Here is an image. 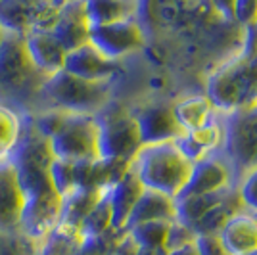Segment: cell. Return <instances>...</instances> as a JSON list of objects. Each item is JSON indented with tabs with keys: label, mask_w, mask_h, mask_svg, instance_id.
<instances>
[{
	"label": "cell",
	"mask_w": 257,
	"mask_h": 255,
	"mask_svg": "<svg viewBox=\"0 0 257 255\" xmlns=\"http://www.w3.org/2000/svg\"><path fill=\"white\" fill-rule=\"evenodd\" d=\"M137 255H165V249H150V247H139Z\"/></svg>",
	"instance_id": "39"
},
{
	"label": "cell",
	"mask_w": 257,
	"mask_h": 255,
	"mask_svg": "<svg viewBox=\"0 0 257 255\" xmlns=\"http://www.w3.org/2000/svg\"><path fill=\"white\" fill-rule=\"evenodd\" d=\"M94 119L98 127V158L131 163L142 146L135 113L121 104L109 102Z\"/></svg>",
	"instance_id": "6"
},
{
	"label": "cell",
	"mask_w": 257,
	"mask_h": 255,
	"mask_svg": "<svg viewBox=\"0 0 257 255\" xmlns=\"http://www.w3.org/2000/svg\"><path fill=\"white\" fill-rule=\"evenodd\" d=\"M25 194L10 161H0V230L20 228Z\"/></svg>",
	"instance_id": "15"
},
{
	"label": "cell",
	"mask_w": 257,
	"mask_h": 255,
	"mask_svg": "<svg viewBox=\"0 0 257 255\" xmlns=\"http://www.w3.org/2000/svg\"><path fill=\"white\" fill-rule=\"evenodd\" d=\"M232 188H234V184L219 192H211V194H192V196L175 198V219H179L181 223L188 224V226H194L211 207L223 202Z\"/></svg>",
	"instance_id": "21"
},
{
	"label": "cell",
	"mask_w": 257,
	"mask_h": 255,
	"mask_svg": "<svg viewBox=\"0 0 257 255\" xmlns=\"http://www.w3.org/2000/svg\"><path fill=\"white\" fill-rule=\"evenodd\" d=\"M39 0H0V27L6 33L25 35L31 31L33 8Z\"/></svg>",
	"instance_id": "24"
},
{
	"label": "cell",
	"mask_w": 257,
	"mask_h": 255,
	"mask_svg": "<svg viewBox=\"0 0 257 255\" xmlns=\"http://www.w3.org/2000/svg\"><path fill=\"white\" fill-rule=\"evenodd\" d=\"M144 190L142 182L139 181V177L135 175V171L128 169L121 179H119L111 188L106 190V198L111 209V226L115 230L125 232V224L127 219L137 200L140 198V194Z\"/></svg>",
	"instance_id": "17"
},
{
	"label": "cell",
	"mask_w": 257,
	"mask_h": 255,
	"mask_svg": "<svg viewBox=\"0 0 257 255\" xmlns=\"http://www.w3.org/2000/svg\"><path fill=\"white\" fill-rule=\"evenodd\" d=\"M144 41L146 37L137 20L94 25L90 27V35H88V43L111 62H119L140 50L144 46Z\"/></svg>",
	"instance_id": "9"
},
{
	"label": "cell",
	"mask_w": 257,
	"mask_h": 255,
	"mask_svg": "<svg viewBox=\"0 0 257 255\" xmlns=\"http://www.w3.org/2000/svg\"><path fill=\"white\" fill-rule=\"evenodd\" d=\"M242 209L244 207H242V202L238 198V192H236V184H234V188L226 194V198L223 202H219L215 207H211L198 223L194 224L192 226L194 232L198 234V236H202V234H219V230L223 228V224L234 213L242 211Z\"/></svg>",
	"instance_id": "25"
},
{
	"label": "cell",
	"mask_w": 257,
	"mask_h": 255,
	"mask_svg": "<svg viewBox=\"0 0 257 255\" xmlns=\"http://www.w3.org/2000/svg\"><path fill=\"white\" fill-rule=\"evenodd\" d=\"M50 33L64 46L65 52L88 43L90 23L86 18L83 0H65Z\"/></svg>",
	"instance_id": "12"
},
{
	"label": "cell",
	"mask_w": 257,
	"mask_h": 255,
	"mask_svg": "<svg viewBox=\"0 0 257 255\" xmlns=\"http://www.w3.org/2000/svg\"><path fill=\"white\" fill-rule=\"evenodd\" d=\"M4 33H6V31H4L2 27H0V43H2V39H4Z\"/></svg>",
	"instance_id": "40"
},
{
	"label": "cell",
	"mask_w": 257,
	"mask_h": 255,
	"mask_svg": "<svg viewBox=\"0 0 257 255\" xmlns=\"http://www.w3.org/2000/svg\"><path fill=\"white\" fill-rule=\"evenodd\" d=\"M22 133V117L12 107L0 104V161L10 158L12 150Z\"/></svg>",
	"instance_id": "27"
},
{
	"label": "cell",
	"mask_w": 257,
	"mask_h": 255,
	"mask_svg": "<svg viewBox=\"0 0 257 255\" xmlns=\"http://www.w3.org/2000/svg\"><path fill=\"white\" fill-rule=\"evenodd\" d=\"M175 142H177L179 150L186 156V160L196 163V161L204 160L207 156H213V154L221 152V146H223V123L211 119L202 127L182 133Z\"/></svg>",
	"instance_id": "16"
},
{
	"label": "cell",
	"mask_w": 257,
	"mask_h": 255,
	"mask_svg": "<svg viewBox=\"0 0 257 255\" xmlns=\"http://www.w3.org/2000/svg\"><path fill=\"white\" fill-rule=\"evenodd\" d=\"M44 79L29 60L22 35L4 33L0 43V98L23 102L41 96Z\"/></svg>",
	"instance_id": "5"
},
{
	"label": "cell",
	"mask_w": 257,
	"mask_h": 255,
	"mask_svg": "<svg viewBox=\"0 0 257 255\" xmlns=\"http://www.w3.org/2000/svg\"><path fill=\"white\" fill-rule=\"evenodd\" d=\"M165 255H200L198 247H196V242L188 245H182V247H177V249H169L165 251Z\"/></svg>",
	"instance_id": "37"
},
{
	"label": "cell",
	"mask_w": 257,
	"mask_h": 255,
	"mask_svg": "<svg viewBox=\"0 0 257 255\" xmlns=\"http://www.w3.org/2000/svg\"><path fill=\"white\" fill-rule=\"evenodd\" d=\"M247 29H249V44H251V48L247 46L246 50H247V52L257 54V20L253 23H251V25H249Z\"/></svg>",
	"instance_id": "38"
},
{
	"label": "cell",
	"mask_w": 257,
	"mask_h": 255,
	"mask_svg": "<svg viewBox=\"0 0 257 255\" xmlns=\"http://www.w3.org/2000/svg\"><path fill=\"white\" fill-rule=\"evenodd\" d=\"M111 209H109V203H107L106 192L102 194V198L96 202V205L88 211L83 223L79 226V232L83 238L86 236H98V234H104L107 230H111ZM115 230V228H113Z\"/></svg>",
	"instance_id": "28"
},
{
	"label": "cell",
	"mask_w": 257,
	"mask_h": 255,
	"mask_svg": "<svg viewBox=\"0 0 257 255\" xmlns=\"http://www.w3.org/2000/svg\"><path fill=\"white\" fill-rule=\"evenodd\" d=\"M257 20V0H238L236 22L249 27Z\"/></svg>",
	"instance_id": "35"
},
{
	"label": "cell",
	"mask_w": 257,
	"mask_h": 255,
	"mask_svg": "<svg viewBox=\"0 0 257 255\" xmlns=\"http://www.w3.org/2000/svg\"><path fill=\"white\" fill-rule=\"evenodd\" d=\"M50 179H52L54 188L58 190L62 198L71 194L75 190V167H73V163L54 158L50 163Z\"/></svg>",
	"instance_id": "31"
},
{
	"label": "cell",
	"mask_w": 257,
	"mask_h": 255,
	"mask_svg": "<svg viewBox=\"0 0 257 255\" xmlns=\"http://www.w3.org/2000/svg\"><path fill=\"white\" fill-rule=\"evenodd\" d=\"M244 255H257V247L255 249H251V251H247V253H244Z\"/></svg>",
	"instance_id": "41"
},
{
	"label": "cell",
	"mask_w": 257,
	"mask_h": 255,
	"mask_svg": "<svg viewBox=\"0 0 257 255\" xmlns=\"http://www.w3.org/2000/svg\"><path fill=\"white\" fill-rule=\"evenodd\" d=\"M23 43H25V50H27L29 60L44 77L64 69L67 52H65L64 46L56 41V37L50 31L31 29L29 33L23 35Z\"/></svg>",
	"instance_id": "14"
},
{
	"label": "cell",
	"mask_w": 257,
	"mask_h": 255,
	"mask_svg": "<svg viewBox=\"0 0 257 255\" xmlns=\"http://www.w3.org/2000/svg\"><path fill=\"white\" fill-rule=\"evenodd\" d=\"M64 71L86 81H111L117 73V62L107 60L92 44L86 43L65 54Z\"/></svg>",
	"instance_id": "13"
},
{
	"label": "cell",
	"mask_w": 257,
	"mask_h": 255,
	"mask_svg": "<svg viewBox=\"0 0 257 255\" xmlns=\"http://www.w3.org/2000/svg\"><path fill=\"white\" fill-rule=\"evenodd\" d=\"M213 6L221 12L225 18L228 20H236V6H238V0H211Z\"/></svg>",
	"instance_id": "36"
},
{
	"label": "cell",
	"mask_w": 257,
	"mask_h": 255,
	"mask_svg": "<svg viewBox=\"0 0 257 255\" xmlns=\"http://www.w3.org/2000/svg\"><path fill=\"white\" fill-rule=\"evenodd\" d=\"M90 27L135 20L139 0H83Z\"/></svg>",
	"instance_id": "20"
},
{
	"label": "cell",
	"mask_w": 257,
	"mask_h": 255,
	"mask_svg": "<svg viewBox=\"0 0 257 255\" xmlns=\"http://www.w3.org/2000/svg\"><path fill=\"white\" fill-rule=\"evenodd\" d=\"M102 194L104 192L75 188L71 194L64 196V200H62V213H60V224L71 226V228H79L81 223H83V219L88 215V211L102 198Z\"/></svg>",
	"instance_id": "23"
},
{
	"label": "cell",
	"mask_w": 257,
	"mask_h": 255,
	"mask_svg": "<svg viewBox=\"0 0 257 255\" xmlns=\"http://www.w3.org/2000/svg\"><path fill=\"white\" fill-rule=\"evenodd\" d=\"M125 232L121 230H107L104 234L98 236H86L81 240V244L77 247L75 255H111L115 244L119 242V238Z\"/></svg>",
	"instance_id": "30"
},
{
	"label": "cell",
	"mask_w": 257,
	"mask_h": 255,
	"mask_svg": "<svg viewBox=\"0 0 257 255\" xmlns=\"http://www.w3.org/2000/svg\"><path fill=\"white\" fill-rule=\"evenodd\" d=\"M234 184L232 171L228 163L223 160L221 152L207 156L204 160L192 163L190 177L184 184V188L179 196H192V194H211L223 188H228ZM177 196V198H179Z\"/></svg>",
	"instance_id": "11"
},
{
	"label": "cell",
	"mask_w": 257,
	"mask_h": 255,
	"mask_svg": "<svg viewBox=\"0 0 257 255\" xmlns=\"http://www.w3.org/2000/svg\"><path fill=\"white\" fill-rule=\"evenodd\" d=\"M171 221H148L131 226L125 232L133 238V242L139 247H150V249H165V238L167 228Z\"/></svg>",
	"instance_id": "26"
},
{
	"label": "cell",
	"mask_w": 257,
	"mask_h": 255,
	"mask_svg": "<svg viewBox=\"0 0 257 255\" xmlns=\"http://www.w3.org/2000/svg\"><path fill=\"white\" fill-rule=\"evenodd\" d=\"M41 96L56 109L96 115L111 102V81H86L62 69L44 79Z\"/></svg>",
	"instance_id": "4"
},
{
	"label": "cell",
	"mask_w": 257,
	"mask_h": 255,
	"mask_svg": "<svg viewBox=\"0 0 257 255\" xmlns=\"http://www.w3.org/2000/svg\"><path fill=\"white\" fill-rule=\"evenodd\" d=\"M217 238L232 255H244L257 247V217L253 213H234L219 230Z\"/></svg>",
	"instance_id": "18"
},
{
	"label": "cell",
	"mask_w": 257,
	"mask_h": 255,
	"mask_svg": "<svg viewBox=\"0 0 257 255\" xmlns=\"http://www.w3.org/2000/svg\"><path fill=\"white\" fill-rule=\"evenodd\" d=\"M54 154L50 140L33 127L31 119L22 121V133L12 150L10 161L25 194V207L20 221V230L43 242L60 223L62 196L50 179V163Z\"/></svg>",
	"instance_id": "1"
},
{
	"label": "cell",
	"mask_w": 257,
	"mask_h": 255,
	"mask_svg": "<svg viewBox=\"0 0 257 255\" xmlns=\"http://www.w3.org/2000/svg\"><path fill=\"white\" fill-rule=\"evenodd\" d=\"M48 140L54 158L58 160L75 163L98 158V127L94 115L67 113L62 127Z\"/></svg>",
	"instance_id": "8"
},
{
	"label": "cell",
	"mask_w": 257,
	"mask_h": 255,
	"mask_svg": "<svg viewBox=\"0 0 257 255\" xmlns=\"http://www.w3.org/2000/svg\"><path fill=\"white\" fill-rule=\"evenodd\" d=\"M221 156L236 181L257 163V106L226 113Z\"/></svg>",
	"instance_id": "7"
},
{
	"label": "cell",
	"mask_w": 257,
	"mask_h": 255,
	"mask_svg": "<svg viewBox=\"0 0 257 255\" xmlns=\"http://www.w3.org/2000/svg\"><path fill=\"white\" fill-rule=\"evenodd\" d=\"M236 192L242 207L257 217V163L236 181Z\"/></svg>",
	"instance_id": "32"
},
{
	"label": "cell",
	"mask_w": 257,
	"mask_h": 255,
	"mask_svg": "<svg viewBox=\"0 0 257 255\" xmlns=\"http://www.w3.org/2000/svg\"><path fill=\"white\" fill-rule=\"evenodd\" d=\"M133 113L137 119L142 146L173 142L184 133L177 121V117H175L173 106H169V104H148V106H142Z\"/></svg>",
	"instance_id": "10"
},
{
	"label": "cell",
	"mask_w": 257,
	"mask_h": 255,
	"mask_svg": "<svg viewBox=\"0 0 257 255\" xmlns=\"http://www.w3.org/2000/svg\"><path fill=\"white\" fill-rule=\"evenodd\" d=\"M173 219H175V200L161 192L144 188L128 215L125 230L148 221H173Z\"/></svg>",
	"instance_id": "19"
},
{
	"label": "cell",
	"mask_w": 257,
	"mask_h": 255,
	"mask_svg": "<svg viewBox=\"0 0 257 255\" xmlns=\"http://www.w3.org/2000/svg\"><path fill=\"white\" fill-rule=\"evenodd\" d=\"M198 238V234L194 232L192 226L181 223L179 219H173L167 228V238H165V251L169 249H177L182 245L194 244Z\"/></svg>",
	"instance_id": "33"
},
{
	"label": "cell",
	"mask_w": 257,
	"mask_h": 255,
	"mask_svg": "<svg viewBox=\"0 0 257 255\" xmlns=\"http://www.w3.org/2000/svg\"><path fill=\"white\" fill-rule=\"evenodd\" d=\"M173 111H175V117H177V121L184 133L205 125L207 121L213 119L215 113L213 106L205 94L182 98V100L173 104Z\"/></svg>",
	"instance_id": "22"
},
{
	"label": "cell",
	"mask_w": 257,
	"mask_h": 255,
	"mask_svg": "<svg viewBox=\"0 0 257 255\" xmlns=\"http://www.w3.org/2000/svg\"><path fill=\"white\" fill-rule=\"evenodd\" d=\"M0 255H41V242L20 228L0 230Z\"/></svg>",
	"instance_id": "29"
},
{
	"label": "cell",
	"mask_w": 257,
	"mask_h": 255,
	"mask_svg": "<svg viewBox=\"0 0 257 255\" xmlns=\"http://www.w3.org/2000/svg\"><path fill=\"white\" fill-rule=\"evenodd\" d=\"M196 247L200 255H232L225 245L221 244V240L217 238V234H202L196 238Z\"/></svg>",
	"instance_id": "34"
},
{
	"label": "cell",
	"mask_w": 257,
	"mask_h": 255,
	"mask_svg": "<svg viewBox=\"0 0 257 255\" xmlns=\"http://www.w3.org/2000/svg\"><path fill=\"white\" fill-rule=\"evenodd\" d=\"M205 96L215 111L225 115L257 106V54L246 50L215 71L207 81Z\"/></svg>",
	"instance_id": "3"
},
{
	"label": "cell",
	"mask_w": 257,
	"mask_h": 255,
	"mask_svg": "<svg viewBox=\"0 0 257 255\" xmlns=\"http://www.w3.org/2000/svg\"><path fill=\"white\" fill-rule=\"evenodd\" d=\"M131 169L135 171L144 188L161 192L175 200L190 177L192 161L186 160L173 140L140 146L131 161Z\"/></svg>",
	"instance_id": "2"
}]
</instances>
